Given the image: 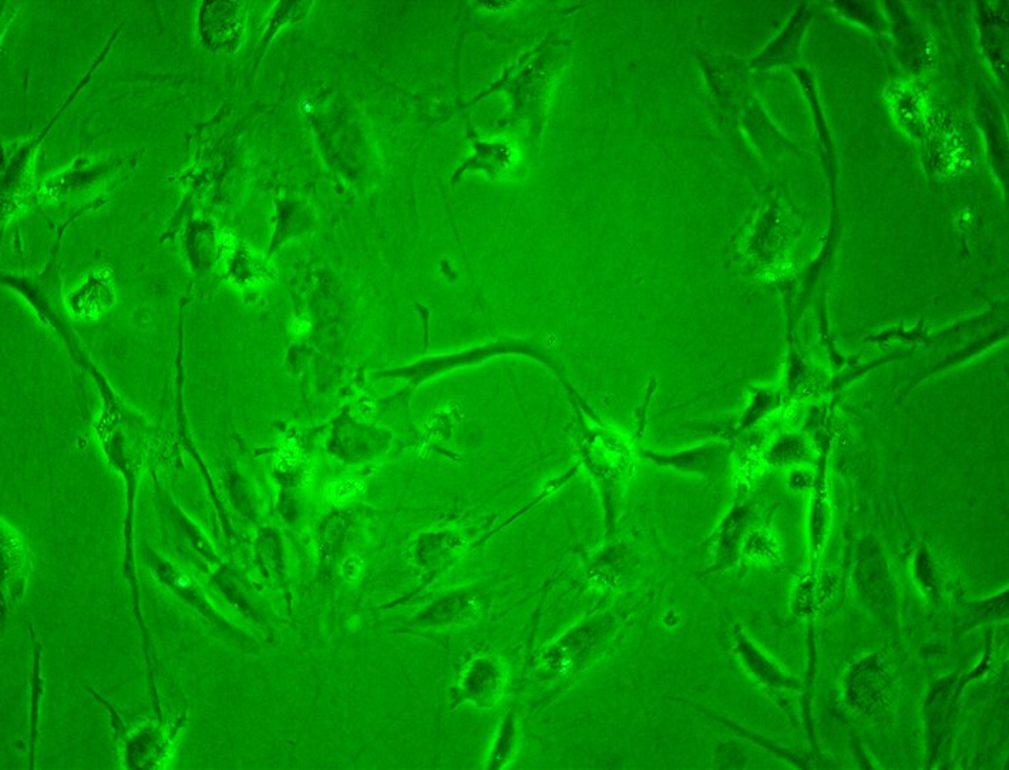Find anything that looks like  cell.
Listing matches in <instances>:
<instances>
[{
  "label": "cell",
  "instance_id": "cell-9",
  "mask_svg": "<svg viewBox=\"0 0 1009 770\" xmlns=\"http://www.w3.org/2000/svg\"><path fill=\"white\" fill-rule=\"evenodd\" d=\"M362 490H363L362 483L352 482V480H348V482L341 483L339 484L338 487H336L335 494L336 497H338V499L348 500L352 499V497H355L356 494H359V492H362Z\"/></svg>",
  "mask_w": 1009,
  "mask_h": 770
},
{
  "label": "cell",
  "instance_id": "cell-2",
  "mask_svg": "<svg viewBox=\"0 0 1009 770\" xmlns=\"http://www.w3.org/2000/svg\"><path fill=\"white\" fill-rule=\"evenodd\" d=\"M622 611L612 613H597L590 615L587 620L574 625L573 630L568 632L561 641V654L564 655V667L578 674L584 668L593 664L598 652L604 650L614 638L615 632L620 627Z\"/></svg>",
  "mask_w": 1009,
  "mask_h": 770
},
{
  "label": "cell",
  "instance_id": "cell-1",
  "mask_svg": "<svg viewBox=\"0 0 1009 770\" xmlns=\"http://www.w3.org/2000/svg\"><path fill=\"white\" fill-rule=\"evenodd\" d=\"M584 439V463L593 473L602 497L607 503V513H611L617 486L632 464V443L622 439L607 429L588 430Z\"/></svg>",
  "mask_w": 1009,
  "mask_h": 770
},
{
  "label": "cell",
  "instance_id": "cell-3",
  "mask_svg": "<svg viewBox=\"0 0 1009 770\" xmlns=\"http://www.w3.org/2000/svg\"><path fill=\"white\" fill-rule=\"evenodd\" d=\"M116 302L113 275L110 270L94 272L83 282L82 287L67 297L66 305L70 315L77 319L96 318L109 311Z\"/></svg>",
  "mask_w": 1009,
  "mask_h": 770
},
{
  "label": "cell",
  "instance_id": "cell-7",
  "mask_svg": "<svg viewBox=\"0 0 1009 770\" xmlns=\"http://www.w3.org/2000/svg\"><path fill=\"white\" fill-rule=\"evenodd\" d=\"M736 650L741 654L746 667L763 684L773 685V687H787L789 685L787 684V679L780 674L775 665L762 652L756 650L755 645L746 640L742 634H739Z\"/></svg>",
  "mask_w": 1009,
  "mask_h": 770
},
{
  "label": "cell",
  "instance_id": "cell-6",
  "mask_svg": "<svg viewBox=\"0 0 1009 770\" xmlns=\"http://www.w3.org/2000/svg\"><path fill=\"white\" fill-rule=\"evenodd\" d=\"M834 583H837V578L833 574H830L829 571H822L820 574H809V576L803 578L799 585H797L795 593V610L797 613H815L816 608L820 607L832 594Z\"/></svg>",
  "mask_w": 1009,
  "mask_h": 770
},
{
  "label": "cell",
  "instance_id": "cell-4",
  "mask_svg": "<svg viewBox=\"0 0 1009 770\" xmlns=\"http://www.w3.org/2000/svg\"><path fill=\"white\" fill-rule=\"evenodd\" d=\"M721 455L722 452L718 446L694 447V449L682 450V452L672 453V455H662V453L647 449L641 450V456L649 462L681 473H708Z\"/></svg>",
  "mask_w": 1009,
  "mask_h": 770
},
{
  "label": "cell",
  "instance_id": "cell-5",
  "mask_svg": "<svg viewBox=\"0 0 1009 770\" xmlns=\"http://www.w3.org/2000/svg\"><path fill=\"white\" fill-rule=\"evenodd\" d=\"M887 682L883 672L876 667L873 661L866 662L859 668L852 679V691L850 694L856 696L861 709L876 708L883 704V696L886 694Z\"/></svg>",
  "mask_w": 1009,
  "mask_h": 770
},
{
  "label": "cell",
  "instance_id": "cell-8",
  "mask_svg": "<svg viewBox=\"0 0 1009 770\" xmlns=\"http://www.w3.org/2000/svg\"><path fill=\"white\" fill-rule=\"evenodd\" d=\"M353 412L355 416L361 420H371L373 413L376 412L375 402L368 396H361V398L356 399L355 405H353Z\"/></svg>",
  "mask_w": 1009,
  "mask_h": 770
}]
</instances>
